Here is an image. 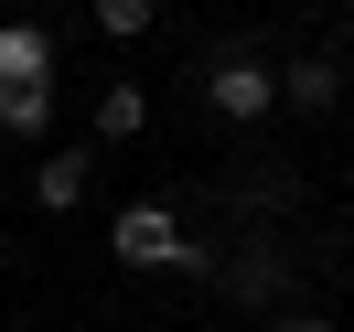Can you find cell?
<instances>
[{"label":"cell","mask_w":354,"mask_h":332,"mask_svg":"<svg viewBox=\"0 0 354 332\" xmlns=\"http://www.w3.org/2000/svg\"><path fill=\"white\" fill-rule=\"evenodd\" d=\"M108 257H118V268H183V225H172V204H118Z\"/></svg>","instance_id":"6da1fadb"},{"label":"cell","mask_w":354,"mask_h":332,"mask_svg":"<svg viewBox=\"0 0 354 332\" xmlns=\"http://www.w3.org/2000/svg\"><path fill=\"white\" fill-rule=\"evenodd\" d=\"M204 108H215V118H236V129H258V118L279 108V75H268L258 54H225V65L204 75Z\"/></svg>","instance_id":"7a4b0ae2"},{"label":"cell","mask_w":354,"mask_h":332,"mask_svg":"<svg viewBox=\"0 0 354 332\" xmlns=\"http://www.w3.org/2000/svg\"><path fill=\"white\" fill-rule=\"evenodd\" d=\"M215 289L258 311V300H279V289H290V257H279V246H236V257H215Z\"/></svg>","instance_id":"3957f363"},{"label":"cell","mask_w":354,"mask_h":332,"mask_svg":"<svg viewBox=\"0 0 354 332\" xmlns=\"http://www.w3.org/2000/svg\"><path fill=\"white\" fill-rule=\"evenodd\" d=\"M86 182H97V150H44L32 161V204H44V215H75Z\"/></svg>","instance_id":"277c9868"},{"label":"cell","mask_w":354,"mask_h":332,"mask_svg":"<svg viewBox=\"0 0 354 332\" xmlns=\"http://www.w3.org/2000/svg\"><path fill=\"white\" fill-rule=\"evenodd\" d=\"M0 86H54V32L44 22H0Z\"/></svg>","instance_id":"5b68a950"},{"label":"cell","mask_w":354,"mask_h":332,"mask_svg":"<svg viewBox=\"0 0 354 332\" xmlns=\"http://www.w3.org/2000/svg\"><path fill=\"white\" fill-rule=\"evenodd\" d=\"M333 97H344V65H333V54H301V65H279V108L333 118Z\"/></svg>","instance_id":"8992f818"},{"label":"cell","mask_w":354,"mask_h":332,"mask_svg":"<svg viewBox=\"0 0 354 332\" xmlns=\"http://www.w3.org/2000/svg\"><path fill=\"white\" fill-rule=\"evenodd\" d=\"M151 129V86H140V75H108V86H97V139H140Z\"/></svg>","instance_id":"52a82bcc"},{"label":"cell","mask_w":354,"mask_h":332,"mask_svg":"<svg viewBox=\"0 0 354 332\" xmlns=\"http://www.w3.org/2000/svg\"><path fill=\"white\" fill-rule=\"evenodd\" d=\"M0 129H11V139H44L54 129V86H0Z\"/></svg>","instance_id":"ba28073f"},{"label":"cell","mask_w":354,"mask_h":332,"mask_svg":"<svg viewBox=\"0 0 354 332\" xmlns=\"http://www.w3.org/2000/svg\"><path fill=\"white\" fill-rule=\"evenodd\" d=\"M151 22H161V0H97V32H118V43H140Z\"/></svg>","instance_id":"9c48e42d"},{"label":"cell","mask_w":354,"mask_h":332,"mask_svg":"<svg viewBox=\"0 0 354 332\" xmlns=\"http://www.w3.org/2000/svg\"><path fill=\"white\" fill-rule=\"evenodd\" d=\"M279 332H333V322H322V311H279Z\"/></svg>","instance_id":"30bf717a"},{"label":"cell","mask_w":354,"mask_h":332,"mask_svg":"<svg viewBox=\"0 0 354 332\" xmlns=\"http://www.w3.org/2000/svg\"><path fill=\"white\" fill-rule=\"evenodd\" d=\"M344 65H354V22H344Z\"/></svg>","instance_id":"8fae6325"}]
</instances>
